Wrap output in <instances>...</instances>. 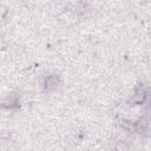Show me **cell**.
<instances>
[{
    "mask_svg": "<svg viewBox=\"0 0 151 151\" xmlns=\"http://www.w3.org/2000/svg\"><path fill=\"white\" fill-rule=\"evenodd\" d=\"M146 97H147V92L145 91V88L143 86H139V87L136 88V92H134V96L132 98V101L136 103V104H143Z\"/></svg>",
    "mask_w": 151,
    "mask_h": 151,
    "instance_id": "cell-1",
    "label": "cell"
},
{
    "mask_svg": "<svg viewBox=\"0 0 151 151\" xmlns=\"http://www.w3.org/2000/svg\"><path fill=\"white\" fill-rule=\"evenodd\" d=\"M58 84H59V78L57 76H48L45 79L44 86H45L46 91H53L58 87Z\"/></svg>",
    "mask_w": 151,
    "mask_h": 151,
    "instance_id": "cell-2",
    "label": "cell"
},
{
    "mask_svg": "<svg viewBox=\"0 0 151 151\" xmlns=\"http://www.w3.org/2000/svg\"><path fill=\"white\" fill-rule=\"evenodd\" d=\"M134 129L140 134L147 132V130H149V122H147V119H140L138 123H136Z\"/></svg>",
    "mask_w": 151,
    "mask_h": 151,
    "instance_id": "cell-3",
    "label": "cell"
},
{
    "mask_svg": "<svg viewBox=\"0 0 151 151\" xmlns=\"http://www.w3.org/2000/svg\"><path fill=\"white\" fill-rule=\"evenodd\" d=\"M1 104H2L4 107H8V109H11V107H13L14 105L18 104V98H17V97H13V96L7 97Z\"/></svg>",
    "mask_w": 151,
    "mask_h": 151,
    "instance_id": "cell-4",
    "label": "cell"
},
{
    "mask_svg": "<svg viewBox=\"0 0 151 151\" xmlns=\"http://www.w3.org/2000/svg\"><path fill=\"white\" fill-rule=\"evenodd\" d=\"M117 151H129V145L125 142H118L116 145Z\"/></svg>",
    "mask_w": 151,
    "mask_h": 151,
    "instance_id": "cell-5",
    "label": "cell"
}]
</instances>
